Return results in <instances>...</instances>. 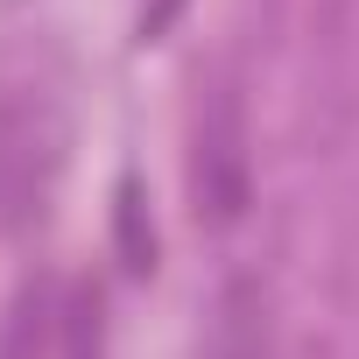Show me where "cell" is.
<instances>
[{
    "label": "cell",
    "mask_w": 359,
    "mask_h": 359,
    "mask_svg": "<svg viewBox=\"0 0 359 359\" xmlns=\"http://www.w3.org/2000/svg\"><path fill=\"white\" fill-rule=\"evenodd\" d=\"M191 191H198V219L212 226H233L247 212V106L226 85L198 106L191 127Z\"/></svg>",
    "instance_id": "6da1fadb"
},
{
    "label": "cell",
    "mask_w": 359,
    "mask_h": 359,
    "mask_svg": "<svg viewBox=\"0 0 359 359\" xmlns=\"http://www.w3.org/2000/svg\"><path fill=\"white\" fill-rule=\"evenodd\" d=\"M36 120L0 106V226H22L29 205L43 198V169H36Z\"/></svg>",
    "instance_id": "7a4b0ae2"
},
{
    "label": "cell",
    "mask_w": 359,
    "mask_h": 359,
    "mask_svg": "<svg viewBox=\"0 0 359 359\" xmlns=\"http://www.w3.org/2000/svg\"><path fill=\"white\" fill-rule=\"evenodd\" d=\"M205 359H268L261 303H254V289H247V282H233V289H226V303H219V324H212V345H205Z\"/></svg>",
    "instance_id": "3957f363"
},
{
    "label": "cell",
    "mask_w": 359,
    "mask_h": 359,
    "mask_svg": "<svg viewBox=\"0 0 359 359\" xmlns=\"http://www.w3.org/2000/svg\"><path fill=\"white\" fill-rule=\"evenodd\" d=\"M64 359H106V303L99 289H78L64 310Z\"/></svg>",
    "instance_id": "277c9868"
},
{
    "label": "cell",
    "mask_w": 359,
    "mask_h": 359,
    "mask_svg": "<svg viewBox=\"0 0 359 359\" xmlns=\"http://www.w3.org/2000/svg\"><path fill=\"white\" fill-rule=\"evenodd\" d=\"M43 324H50V296L43 289H22L15 310H8V331H0V359H36Z\"/></svg>",
    "instance_id": "5b68a950"
},
{
    "label": "cell",
    "mask_w": 359,
    "mask_h": 359,
    "mask_svg": "<svg viewBox=\"0 0 359 359\" xmlns=\"http://www.w3.org/2000/svg\"><path fill=\"white\" fill-rule=\"evenodd\" d=\"M176 8H184V0H148V8H141V36H162L176 22Z\"/></svg>",
    "instance_id": "8992f818"
}]
</instances>
